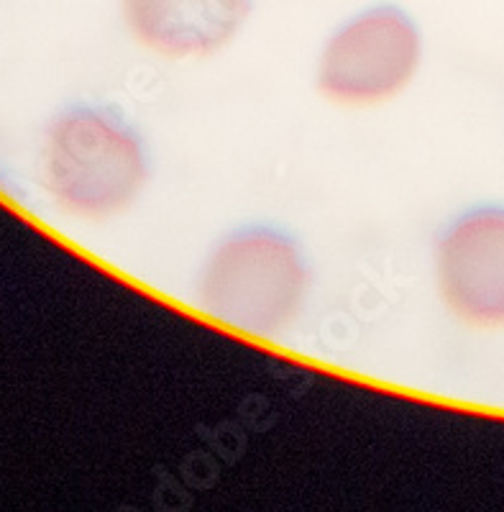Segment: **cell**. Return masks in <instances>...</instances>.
<instances>
[{
    "label": "cell",
    "instance_id": "3",
    "mask_svg": "<svg viewBox=\"0 0 504 512\" xmlns=\"http://www.w3.org/2000/svg\"><path fill=\"white\" fill-rule=\"evenodd\" d=\"M423 57L420 31L397 6H377L343 24L325 44L318 88L343 105L394 98L415 77Z\"/></svg>",
    "mask_w": 504,
    "mask_h": 512
},
{
    "label": "cell",
    "instance_id": "4",
    "mask_svg": "<svg viewBox=\"0 0 504 512\" xmlns=\"http://www.w3.org/2000/svg\"><path fill=\"white\" fill-rule=\"evenodd\" d=\"M435 274L443 303L476 328L504 326V208H474L443 233Z\"/></svg>",
    "mask_w": 504,
    "mask_h": 512
},
{
    "label": "cell",
    "instance_id": "5",
    "mask_svg": "<svg viewBox=\"0 0 504 512\" xmlns=\"http://www.w3.org/2000/svg\"><path fill=\"white\" fill-rule=\"evenodd\" d=\"M251 0H123L131 34L164 57L213 54L238 34Z\"/></svg>",
    "mask_w": 504,
    "mask_h": 512
},
{
    "label": "cell",
    "instance_id": "2",
    "mask_svg": "<svg viewBox=\"0 0 504 512\" xmlns=\"http://www.w3.org/2000/svg\"><path fill=\"white\" fill-rule=\"evenodd\" d=\"M308 297V264L300 246L277 228L231 233L208 256L200 303L215 320L251 336L290 328Z\"/></svg>",
    "mask_w": 504,
    "mask_h": 512
},
{
    "label": "cell",
    "instance_id": "1",
    "mask_svg": "<svg viewBox=\"0 0 504 512\" xmlns=\"http://www.w3.org/2000/svg\"><path fill=\"white\" fill-rule=\"evenodd\" d=\"M149 164L136 131L121 116L77 105L54 118L44 141V185L77 218H111L134 205Z\"/></svg>",
    "mask_w": 504,
    "mask_h": 512
}]
</instances>
